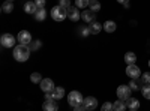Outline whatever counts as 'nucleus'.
<instances>
[{
    "instance_id": "obj_17",
    "label": "nucleus",
    "mask_w": 150,
    "mask_h": 111,
    "mask_svg": "<svg viewBox=\"0 0 150 111\" xmlns=\"http://www.w3.org/2000/svg\"><path fill=\"white\" fill-rule=\"evenodd\" d=\"M126 102L125 101H122V99H117L114 104H112V108H114V111H125L126 110Z\"/></svg>"
},
{
    "instance_id": "obj_3",
    "label": "nucleus",
    "mask_w": 150,
    "mask_h": 111,
    "mask_svg": "<svg viewBox=\"0 0 150 111\" xmlns=\"http://www.w3.org/2000/svg\"><path fill=\"white\" fill-rule=\"evenodd\" d=\"M83 101H84V98H83V96H81V93H80V92H77V90L71 92V93H69V96H68V104H69L72 108L78 107V105H83Z\"/></svg>"
},
{
    "instance_id": "obj_24",
    "label": "nucleus",
    "mask_w": 150,
    "mask_h": 111,
    "mask_svg": "<svg viewBox=\"0 0 150 111\" xmlns=\"http://www.w3.org/2000/svg\"><path fill=\"white\" fill-rule=\"evenodd\" d=\"M89 8H90V11L98 12L99 9H101V3H99L98 0H90V5H89Z\"/></svg>"
},
{
    "instance_id": "obj_23",
    "label": "nucleus",
    "mask_w": 150,
    "mask_h": 111,
    "mask_svg": "<svg viewBox=\"0 0 150 111\" xmlns=\"http://www.w3.org/2000/svg\"><path fill=\"white\" fill-rule=\"evenodd\" d=\"M90 5V0H75V6H77L78 9H84V8H89Z\"/></svg>"
},
{
    "instance_id": "obj_1",
    "label": "nucleus",
    "mask_w": 150,
    "mask_h": 111,
    "mask_svg": "<svg viewBox=\"0 0 150 111\" xmlns=\"http://www.w3.org/2000/svg\"><path fill=\"white\" fill-rule=\"evenodd\" d=\"M12 56H14V59L17 60V62H26V60H29V57H30V48L27 47V45H17L15 48H14V53H12Z\"/></svg>"
},
{
    "instance_id": "obj_20",
    "label": "nucleus",
    "mask_w": 150,
    "mask_h": 111,
    "mask_svg": "<svg viewBox=\"0 0 150 111\" xmlns=\"http://www.w3.org/2000/svg\"><path fill=\"white\" fill-rule=\"evenodd\" d=\"M125 62H126L128 65H134L135 62H137V56H135L132 51H129V53L125 54Z\"/></svg>"
},
{
    "instance_id": "obj_16",
    "label": "nucleus",
    "mask_w": 150,
    "mask_h": 111,
    "mask_svg": "<svg viewBox=\"0 0 150 111\" xmlns=\"http://www.w3.org/2000/svg\"><path fill=\"white\" fill-rule=\"evenodd\" d=\"M47 18V11H45V8H39L36 11V14H35V20L36 21H44Z\"/></svg>"
},
{
    "instance_id": "obj_32",
    "label": "nucleus",
    "mask_w": 150,
    "mask_h": 111,
    "mask_svg": "<svg viewBox=\"0 0 150 111\" xmlns=\"http://www.w3.org/2000/svg\"><path fill=\"white\" fill-rule=\"evenodd\" d=\"M39 47H41V41H35V45L32 44L30 50H33V51H35V50H38V48H39Z\"/></svg>"
},
{
    "instance_id": "obj_36",
    "label": "nucleus",
    "mask_w": 150,
    "mask_h": 111,
    "mask_svg": "<svg viewBox=\"0 0 150 111\" xmlns=\"http://www.w3.org/2000/svg\"><path fill=\"white\" fill-rule=\"evenodd\" d=\"M6 2H14V0H6Z\"/></svg>"
},
{
    "instance_id": "obj_6",
    "label": "nucleus",
    "mask_w": 150,
    "mask_h": 111,
    "mask_svg": "<svg viewBox=\"0 0 150 111\" xmlns=\"http://www.w3.org/2000/svg\"><path fill=\"white\" fill-rule=\"evenodd\" d=\"M126 75H128L129 78H132V80H138V78L141 77L140 68L137 66L135 63H134V65H128V68H126Z\"/></svg>"
},
{
    "instance_id": "obj_5",
    "label": "nucleus",
    "mask_w": 150,
    "mask_h": 111,
    "mask_svg": "<svg viewBox=\"0 0 150 111\" xmlns=\"http://www.w3.org/2000/svg\"><path fill=\"white\" fill-rule=\"evenodd\" d=\"M131 87L129 86H126V84H122V86H119L117 87V98L119 99H122V101H128L129 98H131Z\"/></svg>"
},
{
    "instance_id": "obj_38",
    "label": "nucleus",
    "mask_w": 150,
    "mask_h": 111,
    "mask_svg": "<svg viewBox=\"0 0 150 111\" xmlns=\"http://www.w3.org/2000/svg\"><path fill=\"white\" fill-rule=\"evenodd\" d=\"M149 66H150V62H149Z\"/></svg>"
},
{
    "instance_id": "obj_34",
    "label": "nucleus",
    "mask_w": 150,
    "mask_h": 111,
    "mask_svg": "<svg viewBox=\"0 0 150 111\" xmlns=\"http://www.w3.org/2000/svg\"><path fill=\"white\" fill-rule=\"evenodd\" d=\"M74 111H87V110L84 108V105H78V107L74 108Z\"/></svg>"
},
{
    "instance_id": "obj_21",
    "label": "nucleus",
    "mask_w": 150,
    "mask_h": 111,
    "mask_svg": "<svg viewBox=\"0 0 150 111\" xmlns=\"http://www.w3.org/2000/svg\"><path fill=\"white\" fill-rule=\"evenodd\" d=\"M12 11H14V3L12 2H5L2 5V12L3 14H11Z\"/></svg>"
},
{
    "instance_id": "obj_2",
    "label": "nucleus",
    "mask_w": 150,
    "mask_h": 111,
    "mask_svg": "<svg viewBox=\"0 0 150 111\" xmlns=\"http://www.w3.org/2000/svg\"><path fill=\"white\" fill-rule=\"evenodd\" d=\"M66 17H68V9L66 8L57 5L51 9V18L54 21H63V20H66Z\"/></svg>"
},
{
    "instance_id": "obj_12",
    "label": "nucleus",
    "mask_w": 150,
    "mask_h": 111,
    "mask_svg": "<svg viewBox=\"0 0 150 111\" xmlns=\"http://www.w3.org/2000/svg\"><path fill=\"white\" fill-rule=\"evenodd\" d=\"M81 20L83 21H86V23H93L95 20H96V17H95V12L93 11H90V9H86V11H83L81 12Z\"/></svg>"
},
{
    "instance_id": "obj_7",
    "label": "nucleus",
    "mask_w": 150,
    "mask_h": 111,
    "mask_svg": "<svg viewBox=\"0 0 150 111\" xmlns=\"http://www.w3.org/2000/svg\"><path fill=\"white\" fill-rule=\"evenodd\" d=\"M17 41H18L21 45H27V44H30V42H32V35H30V32H27V30H21V32L18 33V36H17Z\"/></svg>"
},
{
    "instance_id": "obj_27",
    "label": "nucleus",
    "mask_w": 150,
    "mask_h": 111,
    "mask_svg": "<svg viewBox=\"0 0 150 111\" xmlns=\"http://www.w3.org/2000/svg\"><path fill=\"white\" fill-rule=\"evenodd\" d=\"M140 80H132L131 83H129V87H131V90H138L140 89V83H138Z\"/></svg>"
},
{
    "instance_id": "obj_25",
    "label": "nucleus",
    "mask_w": 150,
    "mask_h": 111,
    "mask_svg": "<svg viewBox=\"0 0 150 111\" xmlns=\"http://www.w3.org/2000/svg\"><path fill=\"white\" fill-rule=\"evenodd\" d=\"M141 92H143V96L146 99H150V84H144L141 87Z\"/></svg>"
},
{
    "instance_id": "obj_26",
    "label": "nucleus",
    "mask_w": 150,
    "mask_h": 111,
    "mask_svg": "<svg viewBox=\"0 0 150 111\" xmlns=\"http://www.w3.org/2000/svg\"><path fill=\"white\" fill-rule=\"evenodd\" d=\"M141 83L143 84H150V72H144L141 75Z\"/></svg>"
},
{
    "instance_id": "obj_28",
    "label": "nucleus",
    "mask_w": 150,
    "mask_h": 111,
    "mask_svg": "<svg viewBox=\"0 0 150 111\" xmlns=\"http://www.w3.org/2000/svg\"><path fill=\"white\" fill-rule=\"evenodd\" d=\"M101 111H114V108H112V104L111 102H105L101 108Z\"/></svg>"
},
{
    "instance_id": "obj_30",
    "label": "nucleus",
    "mask_w": 150,
    "mask_h": 111,
    "mask_svg": "<svg viewBox=\"0 0 150 111\" xmlns=\"http://www.w3.org/2000/svg\"><path fill=\"white\" fill-rule=\"evenodd\" d=\"M80 32H81L83 36H89L90 35V29L89 27H83V29H80Z\"/></svg>"
},
{
    "instance_id": "obj_8",
    "label": "nucleus",
    "mask_w": 150,
    "mask_h": 111,
    "mask_svg": "<svg viewBox=\"0 0 150 111\" xmlns=\"http://www.w3.org/2000/svg\"><path fill=\"white\" fill-rule=\"evenodd\" d=\"M83 105H84V108L87 111H93L98 107V101H96V98H93V96H87V98H84Z\"/></svg>"
},
{
    "instance_id": "obj_35",
    "label": "nucleus",
    "mask_w": 150,
    "mask_h": 111,
    "mask_svg": "<svg viewBox=\"0 0 150 111\" xmlns=\"http://www.w3.org/2000/svg\"><path fill=\"white\" fill-rule=\"evenodd\" d=\"M48 99H54L53 98V93L50 92V93H45V101H48Z\"/></svg>"
},
{
    "instance_id": "obj_11",
    "label": "nucleus",
    "mask_w": 150,
    "mask_h": 111,
    "mask_svg": "<svg viewBox=\"0 0 150 111\" xmlns=\"http://www.w3.org/2000/svg\"><path fill=\"white\" fill-rule=\"evenodd\" d=\"M42 110L44 111H59V105L56 99H48L42 104Z\"/></svg>"
},
{
    "instance_id": "obj_31",
    "label": "nucleus",
    "mask_w": 150,
    "mask_h": 111,
    "mask_svg": "<svg viewBox=\"0 0 150 111\" xmlns=\"http://www.w3.org/2000/svg\"><path fill=\"white\" fill-rule=\"evenodd\" d=\"M38 8H45V0H35Z\"/></svg>"
},
{
    "instance_id": "obj_18",
    "label": "nucleus",
    "mask_w": 150,
    "mask_h": 111,
    "mask_svg": "<svg viewBox=\"0 0 150 111\" xmlns=\"http://www.w3.org/2000/svg\"><path fill=\"white\" fill-rule=\"evenodd\" d=\"M51 93H53V98H54V99L59 101V99H62V98L65 96V89H63V87H56Z\"/></svg>"
},
{
    "instance_id": "obj_29",
    "label": "nucleus",
    "mask_w": 150,
    "mask_h": 111,
    "mask_svg": "<svg viewBox=\"0 0 150 111\" xmlns=\"http://www.w3.org/2000/svg\"><path fill=\"white\" fill-rule=\"evenodd\" d=\"M59 5H60V6H63V8H66V9H68V8L71 6V0H59Z\"/></svg>"
},
{
    "instance_id": "obj_33",
    "label": "nucleus",
    "mask_w": 150,
    "mask_h": 111,
    "mask_svg": "<svg viewBox=\"0 0 150 111\" xmlns=\"http://www.w3.org/2000/svg\"><path fill=\"white\" fill-rule=\"evenodd\" d=\"M119 3H122L125 8H129V0H117Z\"/></svg>"
},
{
    "instance_id": "obj_14",
    "label": "nucleus",
    "mask_w": 150,
    "mask_h": 111,
    "mask_svg": "<svg viewBox=\"0 0 150 111\" xmlns=\"http://www.w3.org/2000/svg\"><path fill=\"white\" fill-rule=\"evenodd\" d=\"M89 29H90V33H92V35H98L99 32L104 29V24L98 23V21H93V23L89 24Z\"/></svg>"
},
{
    "instance_id": "obj_37",
    "label": "nucleus",
    "mask_w": 150,
    "mask_h": 111,
    "mask_svg": "<svg viewBox=\"0 0 150 111\" xmlns=\"http://www.w3.org/2000/svg\"><path fill=\"white\" fill-rule=\"evenodd\" d=\"M129 111H138V110H129Z\"/></svg>"
},
{
    "instance_id": "obj_4",
    "label": "nucleus",
    "mask_w": 150,
    "mask_h": 111,
    "mask_svg": "<svg viewBox=\"0 0 150 111\" xmlns=\"http://www.w3.org/2000/svg\"><path fill=\"white\" fill-rule=\"evenodd\" d=\"M15 42H17V38L11 33H5V35H2V38H0V44L5 48H15Z\"/></svg>"
},
{
    "instance_id": "obj_15",
    "label": "nucleus",
    "mask_w": 150,
    "mask_h": 111,
    "mask_svg": "<svg viewBox=\"0 0 150 111\" xmlns=\"http://www.w3.org/2000/svg\"><path fill=\"white\" fill-rule=\"evenodd\" d=\"M104 29H105V32L107 33H112V32H116V29H117V24L114 23V21H105V24H104Z\"/></svg>"
},
{
    "instance_id": "obj_19",
    "label": "nucleus",
    "mask_w": 150,
    "mask_h": 111,
    "mask_svg": "<svg viewBox=\"0 0 150 111\" xmlns=\"http://www.w3.org/2000/svg\"><path fill=\"white\" fill-rule=\"evenodd\" d=\"M126 105L129 107V110H138L140 108V101L135 99V98H129L126 101Z\"/></svg>"
},
{
    "instance_id": "obj_13",
    "label": "nucleus",
    "mask_w": 150,
    "mask_h": 111,
    "mask_svg": "<svg viewBox=\"0 0 150 111\" xmlns=\"http://www.w3.org/2000/svg\"><path fill=\"white\" fill-rule=\"evenodd\" d=\"M39 9L36 6V3L35 2H26V5H24V12H26V14H30V15H35L36 14V11Z\"/></svg>"
},
{
    "instance_id": "obj_10",
    "label": "nucleus",
    "mask_w": 150,
    "mask_h": 111,
    "mask_svg": "<svg viewBox=\"0 0 150 111\" xmlns=\"http://www.w3.org/2000/svg\"><path fill=\"white\" fill-rule=\"evenodd\" d=\"M68 17L71 21H78V20H81V12L77 6H69L68 8Z\"/></svg>"
},
{
    "instance_id": "obj_9",
    "label": "nucleus",
    "mask_w": 150,
    "mask_h": 111,
    "mask_svg": "<svg viewBox=\"0 0 150 111\" xmlns=\"http://www.w3.org/2000/svg\"><path fill=\"white\" fill-rule=\"evenodd\" d=\"M39 86H41V90H42L44 93H50V92H53V90L56 89L53 80H50V78H44Z\"/></svg>"
},
{
    "instance_id": "obj_22",
    "label": "nucleus",
    "mask_w": 150,
    "mask_h": 111,
    "mask_svg": "<svg viewBox=\"0 0 150 111\" xmlns=\"http://www.w3.org/2000/svg\"><path fill=\"white\" fill-rule=\"evenodd\" d=\"M30 80H32L33 84H41V81H42L44 78H42V75H41L39 72H33L32 75H30Z\"/></svg>"
}]
</instances>
